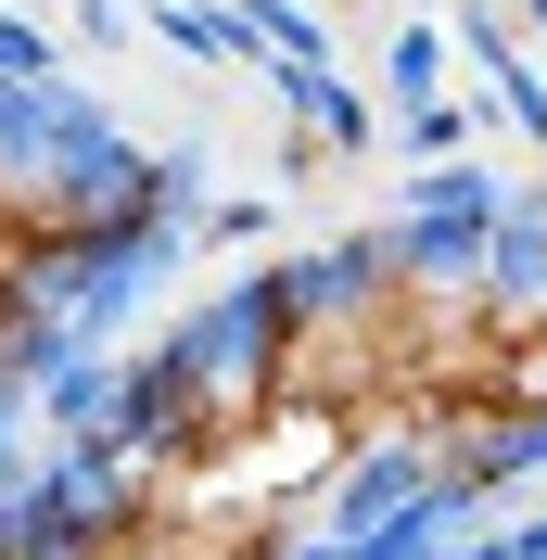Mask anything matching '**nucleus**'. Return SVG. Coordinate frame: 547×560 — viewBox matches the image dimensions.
<instances>
[{
	"instance_id": "1",
	"label": "nucleus",
	"mask_w": 547,
	"mask_h": 560,
	"mask_svg": "<svg viewBox=\"0 0 547 560\" xmlns=\"http://www.w3.org/2000/svg\"><path fill=\"white\" fill-rule=\"evenodd\" d=\"M153 38H166V51H191V65H230V51H242L230 13H191V0H153Z\"/></svg>"
},
{
	"instance_id": "2",
	"label": "nucleus",
	"mask_w": 547,
	"mask_h": 560,
	"mask_svg": "<svg viewBox=\"0 0 547 560\" xmlns=\"http://www.w3.org/2000/svg\"><path fill=\"white\" fill-rule=\"evenodd\" d=\"M0 77H51V38L13 26V13H0Z\"/></svg>"
}]
</instances>
